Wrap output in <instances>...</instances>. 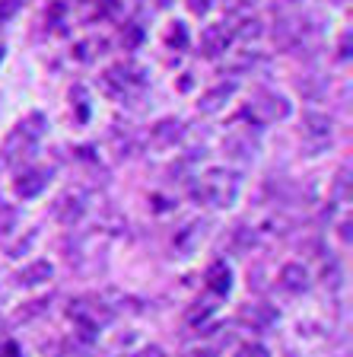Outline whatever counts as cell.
Returning a JSON list of instances; mask_svg holds the SVG:
<instances>
[{
    "label": "cell",
    "mask_w": 353,
    "mask_h": 357,
    "mask_svg": "<svg viewBox=\"0 0 353 357\" xmlns=\"http://www.w3.org/2000/svg\"><path fill=\"white\" fill-rule=\"evenodd\" d=\"M229 284H233L229 268L223 265V261H214V268H210V290H214L217 297H226V294H229Z\"/></svg>",
    "instance_id": "5"
},
{
    "label": "cell",
    "mask_w": 353,
    "mask_h": 357,
    "mask_svg": "<svg viewBox=\"0 0 353 357\" xmlns=\"http://www.w3.org/2000/svg\"><path fill=\"white\" fill-rule=\"evenodd\" d=\"M3 357H19V348H16L13 342H10V344H3Z\"/></svg>",
    "instance_id": "16"
},
{
    "label": "cell",
    "mask_w": 353,
    "mask_h": 357,
    "mask_svg": "<svg viewBox=\"0 0 353 357\" xmlns=\"http://www.w3.org/2000/svg\"><path fill=\"white\" fill-rule=\"evenodd\" d=\"M48 278H52V265H48V261H38L29 271H22L19 284H42V281H48Z\"/></svg>",
    "instance_id": "8"
},
{
    "label": "cell",
    "mask_w": 353,
    "mask_h": 357,
    "mask_svg": "<svg viewBox=\"0 0 353 357\" xmlns=\"http://www.w3.org/2000/svg\"><path fill=\"white\" fill-rule=\"evenodd\" d=\"M140 38H143V32H140V29H131V32H127V38H125V45H134V42H140Z\"/></svg>",
    "instance_id": "15"
},
{
    "label": "cell",
    "mask_w": 353,
    "mask_h": 357,
    "mask_svg": "<svg viewBox=\"0 0 353 357\" xmlns=\"http://www.w3.org/2000/svg\"><path fill=\"white\" fill-rule=\"evenodd\" d=\"M83 214H86V195H83V192L70 188V192H64V195L58 198V208H54V217H58L61 223H77Z\"/></svg>",
    "instance_id": "2"
},
{
    "label": "cell",
    "mask_w": 353,
    "mask_h": 357,
    "mask_svg": "<svg viewBox=\"0 0 353 357\" xmlns=\"http://www.w3.org/2000/svg\"><path fill=\"white\" fill-rule=\"evenodd\" d=\"M235 195H239V176L229 169H210L194 188V198L214 208H229Z\"/></svg>",
    "instance_id": "1"
},
{
    "label": "cell",
    "mask_w": 353,
    "mask_h": 357,
    "mask_svg": "<svg viewBox=\"0 0 353 357\" xmlns=\"http://www.w3.org/2000/svg\"><path fill=\"white\" fill-rule=\"evenodd\" d=\"M178 137H182V128H178V121H166V125H156V131H153V144H162V147L175 144Z\"/></svg>",
    "instance_id": "6"
},
{
    "label": "cell",
    "mask_w": 353,
    "mask_h": 357,
    "mask_svg": "<svg viewBox=\"0 0 353 357\" xmlns=\"http://www.w3.org/2000/svg\"><path fill=\"white\" fill-rule=\"evenodd\" d=\"M0 58H3V48H0Z\"/></svg>",
    "instance_id": "18"
},
{
    "label": "cell",
    "mask_w": 353,
    "mask_h": 357,
    "mask_svg": "<svg viewBox=\"0 0 353 357\" xmlns=\"http://www.w3.org/2000/svg\"><path fill=\"white\" fill-rule=\"evenodd\" d=\"M249 306H245V312H242V322L245 319H251V316H249ZM274 319H277V312H274V310H265V306H261V310H258V316H255V326H265V322H274Z\"/></svg>",
    "instance_id": "11"
},
{
    "label": "cell",
    "mask_w": 353,
    "mask_h": 357,
    "mask_svg": "<svg viewBox=\"0 0 353 357\" xmlns=\"http://www.w3.org/2000/svg\"><path fill=\"white\" fill-rule=\"evenodd\" d=\"M13 223H16V211L10 204H0V233L13 230Z\"/></svg>",
    "instance_id": "10"
},
{
    "label": "cell",
    "mask_w": 353,
    "mask_h": 357,
    "mask_svg": "<svg viewBox=\"0 0 353 357\" xmlns=\"http://www.w3.org/2000/svg\"><path fill=\"white\" fill-rule=\"evenodd\" d=\"M235 357H267L265 344H242V348L235 351Z\"/></svg>",
    "instance_id": "12"
},
{
    "label": "cell",
    "mask_w": 353,
    "mask_h": 357,
    "mask_svg": "<svg viewBox=\"0 0 353 357\" xmlns=\"http://www.w3.org/2000/svg\"><path fill=\"white\" fill-rule=\"evenodd\" d=\"M226 42H229V32L223 29V26H217V29H210L204 36V52L207 54H220L223 48H226Z\"/></svg>",
    "instance_id": "7"
},
{
    "label": "cell",
    "mask_w": 353,
    "mask_h": 357,
    "mask_svg": "<svg viewBox=\"0 0 353 357\" xmlns=\"http://www.w3.org/2000/svg\"><path fill=\"white\" fill-rule=\"evenodd\" d=\"M283 287L293 290V294H302V290L309 287V275H306V268L302 265H287L283 268Z\"/></svg>",
    "instance_id": "4"
},
{
    "label": "cell",
    "mask_w": 353,
    "mask_h": 357,
    "mask_svg": "<svg viewBox=\"0 0 353 357\" xmlns=\"http://www.w3.org/2000/svg\"><path fill=\"white\" fill-rule=\"evenodd\" d=\"M42 188H45V172L42 169L22 172V176L13 182V192L19 195V198H32V195H38Z\"/></svg>",
    "instance_id": "3"
},
{
    "label": "cell",
    "mask_w": 353,
    "mask_h": 357,
    "mask_svg": "<svg viewBox=\"0 0 353 357\" xmlns=\"http://www.w3.org/2000/svg\"><path fill=\"white\" fill-rule=\"evenodd\" d=\"M185 42H188V38L182 36V26H178V22H172V36H169V45H175V48H178V45H185Z\"/></svg>",
    "instance_id": "14"
},
{
    "label": "cell",
    "mask_w": 353,
    "mask_h": 357,
    "mask_svg": "<svg viewBox=\"0 0 353 357\" xmlns=\"http://www.w3.org/2000/svg\"><path fill=\"white\" fill-rule=\"evenodd\" d=\"M188 357H214L210 351H194V354H188Z\"/></svg>",
    "instance_id": "17"
},
{
    "label": "cell",
    "mask_w": 353,
    "mask_h": 357,
    "mask_svg": "<svg viewBox=\"0 0 353 357\" xmlns=\"http://www.w3.org/2000/svg\"><path fill=\"white\" fill-rule=\"evenodd\" d=\"M188 10L198 13V16H204L207 10H210V0H188Z\"/></svg>",
    "instance_id": "13"
},
{
    "label": "cell",
    "mask_w": 353,
    "mask_h": 357,
    "mask_svg": "<svg viewBox=\"0 0 353 357\" xmlns=\"http://www.w3.org/2000/svg\"><path fill=\"white\" fill-rule=\"evenodd\" d=\"M229 93H233V86H220V89H217V93H207V96H204V102H201V109H204V112H214V109H220V99L223 96H229Z\"/></svg>",
    "instance_id": "9"
}]
</instances>
